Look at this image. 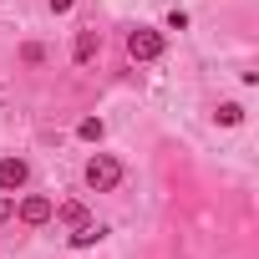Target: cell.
Instances as JSON below:
<instances>
[{
	"mask_svg": "<svg viewBox=\"0 0 259 259\" xmlns=\"http://www.w3.org/2000/svg\"><path fill=\"white\" fill-rule=\"evenodd\" d=\"M117 183H122V163L112 153H92L87 158V188L92 193H112Z\"/></svg>",
	"mask_w": 259,
	"mask_h": 259,
	"instance_id": "cell-1",
	"label": "cell"
},
{
	"mask_svg": "<svg viewBox=\"0 0 259 259\" xmlns=\"http://www.w3.org/2000/svg\"><path fill=\"white\" fill-rule=\"evenodd\" d=\"M127 56H133V61H158V56H163V36L148 31V26L127 31Z\"/></svg>",
	"mask_w": 259,
	"mask_h": 259,
	"instance_id": "cell-2",
	"label": "cell"
},
{
	"mask_svg": "<svg viewBox=\"0 0 259 259\" xmlns=\"http://www.w3.org/2000/svg\"><path fill=\"white\" fill-rule=\"evenodd\" d=\"M97 51H102V31H97V26H81L76 41H71V61H76V66H92Z\"/></svg>",
	"mask_w": 259,
	"mask_h": 259,
	"instance_id": "cell-3",
	"label": "cell"
},
{
	"mask_svg": "<svg viewBox=\"0 0 259 259\" xmlns=\"http://www.w3.org/2000/svg\"><path fill=\"white\" fill-rule=\"evenodd\" d=\"M16 213H21V224H31V229H41V224H46V219H51V213H56V203H51V198H46V193H26V198H21V208H16Z\"/></svg>",
	"mask_w": 259,
	"mask_h": 259,
	"instance_id": "cell-4",
	"label": "cell"
},
{
	"mask_svg": "<svg viewBox=\"0 0 259 259\" xmlns=\"http://www.w3.org/2000/svg\"><path fill=\"white\" fill-rule=\"evenodd\" d=\"M26 178H31V163L26 158H6V163H0V193L26 188Z\"/></svg>",
	"mask_w": 259,
	"mask_h": 259,
	"instance_id": "cell-5",
	"label": "cell"
},
{
	"mask_svg": "<svg viewBox=\"0 0 259 259\" xmlns=\"http://www.w3.org/2000/svg\"><path fill=\"white\" fill-rule=\"evenodd\" d=\"M102 239H107V229L87 219V224H76V234H71V249H92V244H102Z\"/></svg>",
	"mask_w": 259,
	"mask_h": 259,
	"instance_id": "cell-6",
	"label": "cell"
},
{
	"mask_svg": "<svg viewBox=\"0 0 259 259\" xmlns=\"http://www.w3.org/2000/svg\"><path fill=\"white\" fill-rule=\"evenodd\" d=\"M76 133H81L87 143H102V133H107V122H102V117H87V122L76 127Z\"/></svg>",
	"mask_w": 259,
	"mask_h": 259,
	"instance_id": "cell-7",
	"label": "cell"
},
{
	"mask_svg": "<svg viewBox=\"0 0 259 259\" xmlns=\"http://www.w3.org/2000/svg\"><path fill=\"white\" fill-rule=\"evenodd\" d=\"M219 122H224V127H239V122H244V107H239V102H224V107H219Z\"/></svg>",
	"mask_w": 259,
	"mask_h": 259,
	"instance_id": "cell-8",
	"label": "cell"
},
{
	"mask_svg": "<svg viewBox=\"0 0 259 259\" xmlns=\"http://www.w3.org/2000/svg\"><path fill=\"white\" fill-rule=\"evenodd\" d=\"M21 61H31V66H41V61H46V46H36V41H26V46H21Z\"/></svg>",
	"mask_w": 259,
	"mask_h": 259,
	"instance_id": "cell-9",
	"label": "cell"
},
{
	"mask_svg": "<svg viewBox=\"0 0 259 259\" xmlns=\"http://www.w3.org/2000/svg\"><path fill=\"white\" fill-rule=\"evenodd\" d=\"M61 219L76 229V224H87V208H81V203H61Z\"/></svg>",
	"mask_w": 259,
	"mask_h": 259,
	"instance_id": "cell-10",
	"label": "cell"
},
{
	"mask_svg": "<svg viewBox=\"0 0 259 259\" xmlns=\"http://www.w3.org/2000/svg\"><path fill=\"white\" fill-rule=\"evenodd\" d=\"M16 219V193H6V198H0V229H6Z\"/></svg>",
	"mask_w": 259,
	"mask_h": 259,
	"instance_id": "cell-11",
	"label": "cell"
},
{
	"mask_svg": "<svg viewBox=\"0 0 259 259\" xmlns=\"http://www.w3.org/2000/svg\"><path fill=\"white\" fill-rule=\"evenodd\" d=\"M71 6H76V0H51V16H66Z\"/></svg>",
	"mask_w": 259,
	"mask_h": 259,
	"instance_id": "cell-12",
	"label": "cell"
}]
</instances>
